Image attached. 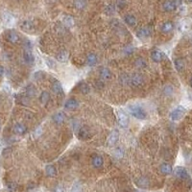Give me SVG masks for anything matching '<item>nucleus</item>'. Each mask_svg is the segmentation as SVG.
Returning a JSON list of instances; mask_svg holds the SVG:
<instances>
[{
    "instance_id": "nucleus-1",
    "label": "nucleus",
    "mask_w": 192,
    "mask_h": 192,
    "mask_svg": "<svg viewBox=\"0 0 192 192\" xmlns=\"http://www.w3.org/2000/svg\"><path fill=\"white\" fill-rule=\"evenodd\" d=\"M128 110H129V112L134 116L136 119L139 120H144L147 117V114L146 111L142 109L140 106L137 105H129L128 106Z\"/></svg>"
},
{
    "instance_id": "nucleus-2",
    "label": "nucleus",
    "mask_w": 192,
    "mask_h": 192,
    "mask_svg": "<svg viewBox=\"0 0 192 192\" xmlns=\"http://www.w3.org/2000/svg\"><path fill=\"white\" fill-rule=\"evenodd\" d=\"M23 60L27 65H33L35 62L33 52H32V44L29 41L24 42V50H23Z\"/></svg>"
},
{
    "instance_id": "nucleus-3",
    "label": "nucleus",
    "mask_w": 192,
    "mask_h": 192,
    "mask_svg": "<svg viewBox=\"0 0 192 192\" xmlns=\"http://www.w3.org/2000/svg\"><path fill=\"white\" fill-rule=\"evenodd\" d=\"M185 114V109L183 106H179L170 112V119L172 121H178L183 117Z\"/></svg>"
},
{
    "instance_id": "nucleus-4",
    "label": "nucleus",
    "mask_w": 192,
    "mask_h": 192,
    "mask_svg": "<svg viewBox=\"0 0 192 192\" xmlns=\"http://www.w3.org/2000/svg\"><path fill=\"white\" fill-rule=\"evenodd\" d=\"M117 122L121 128H126L129 124V116L124 111L119 110L117 112Z\"/></svg>"
},
{
    "instance_id": "nucleus-5",
    "label": "nucleus",
    "mask_w": 192,
    "mask_h": 192,
    "mask_svg": "<svg viewBox=\"0 0 192 192\" xmlns=\"http://www.w3.org/2000/svg\"><path fill=\"white\" fill-rule=\"evenodd\" d=\"M174 175L177 177V178H179L181 180H186L189 178L187 171H186L185 168H184V167H181V166L176 167L174 170Z\"/></svg>"
},
{
    "instance_id": "nucleus-6",
    "label": "nucleus",
    "mask_w": 192,
    "mask_h": 192,
    "mask_svg": "<svg viewBox=\"0 0 192 192\" xmlns=\"http://www.w3.org/2000/svg\"><path fill=\"white\" fill-rule=\"evenodd\" d=\"M19 27L22 31L27 32V33H32L35 29V26H34V23L31 20H23L19 23Z\"/></svg>"
},
{
    "instance_id": "nucleus-7",
    "label": "nucleus",
    "mask_w": 192,
    "mask_h": 192,
    "mask_svg": "<svg viewBox=\"0 0 192 192\" xmlns=\"http://www.w3.org/2000/svg\"><path fill=\"white\" fill-rule=\"evenodd\" d=\"M177 6H178V4L174 0H167L162 5V9L165 12H173L177 9Z\"/></svg>"
},
{
    "instance_id": "nucleus-8",
    "label": "nucleus",
    "mask_w": 192,
    "mask_h": 192,
    "mask_svg": "<svg viewBox=\"0 0 192 192\" xmlns=\"http://www.w3.org/2000/svg\"><path fill=\"white\" fill-rule=\"evenodd\" d=\"M13 131L16 135L22 136L27 132V128H26L25 125L22 124V123H17V124H14V126L13 128Z\"/></svg>"
},
{
    "instance_id": "nucleus-9",
    "label": "nucleus",
    "mask_w": 192,
    "mask_h": 192,
    "mask_svg": "<svg viewBox=\"0 0 192 192\" xmlns=\"http://www.w3.org/2000/svg\"><path fill=\"white\" fill-rule=\"evenodd\" d=\"M118 139H119V133L116 130L111 131L109 136V139H108V144H109V146H114L117 143Z\"/></svg>"
},
{
    "instance_id": "nucleus-10",
    "label": "nucleus",
    "mask_w": 192,
    "mask_h": 192,
    "mask_svg": "<svg viewBox=\"0 0 192 192\" xmlns=\"http://www.w3.org/2000/svg\"><path fill=\"white\" fill-rule=\"evenodd\" d=\"M52 90L53 92L55 93L56 95H59V96H62L63 94V88H62V84L59 82V81H54V83L52 84Z\"/></svg>"
},
{
    "instance_id": "nucleus-11",
    "label": "nucleus",
    "mask_w": 192,
    "mask_h": 192,
    "mask_svg": "<svg viewBox=\"0 0 192 192\" xmlns=\"http://www.w3.org/2000/svg\"><path fill=\"white\" fill-rule=\"evenodd\" d=\"M79 106H80L79 102L76 99H74V98L68 99L65 104V108L66 110H69V111H74V110L78 109Z\"/></svg>"
},
{
    "instance_id": "nucleus-12",
    "label": "nucleus",
    "mask_w": 192,
    "mask_h": 192,
    "mask_svg": "<svg viewBox=\"0 0 192 192\" xmlns=\"http://www.w3.org/2000/svg\"><path fill=\"white\" fill-rule=\"evenodd\" d=\"M130 81L132 82V84H133L134 86L139 87V86L142 85V84H143L144 79H143V77H142L140 74H139V73H134V74L132 75Z\"/></svg>"
},
{
    "instance_id": "nucleus-13",
    "label": "nucleus",
    "mask_w": 192,
    "mask_h": 192,
    "mask_svg": "<svg viewBox=\"0 0 192 192\" xmlns=\"http://www.w3.org/2000/svg\"><path fill=\"white\" fill-rule=\"evenodd\" d=\"M66 115L62 111L56 112V114L52 116V120L55 122L56 124H62V123L66 121Z\"/></svg>"
},
{
    "instance_id": "nucleus-14",
    "label": "nucleus",
    "mask_w": 192,
    "mask_h": 192,
    "mask_svg": "<svg viewBox=\"0 0 192 192\" xmlns=\"http://www.w3.org/2000/svg\"><path fill=\"white\" fill-rule=\"evenodd\" d=\"M7 39H8V41H10L11 43L16 44V43L19 42V36L17 35V32L11 30L7 33Z\"/></svg>"
},
{
    "instance_id": "nucleus-15",
    "label": "nucleus",
    "mask_w": 192,
    "mask_h": 192,
    "mask_svg": "<svg viewBox=\"0 0 192 192\" xmlns=\"http://www.w3.org/2000/svg\"><path fill=\"white\" fill-rule=\"evenodd\" d=\"M78 137L81 139H87L90 136V133L88 131V129H87L86 127H80L78 130Z\"/></svg>"
},
{
    "instance_id": "nucleus-16",
    "label": "nucleus",
    "mask_w": 192,
    "mask_h": 192,
    "mask_svg": "<svg viewBox=\"0 0 192 192\" xmlns=\"http://www.w3.org/2000/svg\"><path fill=\"white\" fill-rule=\"evenodd\" d=\"M2 19H3V22L6 24L7 26H12L14 23V17L13 14H11L10 13H4L2 14Z\"/></svg>"
},
{
    "instance_id": "nucleus-17",
    "label": "nucleus",
    "mask_w": 192,
    "mask_h": 192,
    "mask_svg": "<svg viewBox=\"0 0 192 192\" xmlns=\"http://www.w3.org/2000/svg\"><path fill=\"white\" fill-rule=\"evenodd\" d=\"M151 35V28L150 27H142L136 32V36L140 38H147Z\"/></svg>"
},
{
    "instance_id": "nucleus-18",
    "label": "nucleus",
    "mask_w": 192,
    "mask_h": 192,
    "mask_svg": "<svg viewBox=\"0 0 192 192\" xmlns=\"http://www.w3.org/2000/svg\"><path fill=\"white\" fill-rule=\"evenodd\" d=\"M151 59L156 62H160L162 61V59H163V54L161 53V51L155 49V50L151 52Z\"/></svg>"
},
{
    "instance_id": "nucleus-19",
    "label": "nucleus",
    "mask_w": 192,
    "mask_h": 192,
    "mask_svg": "<svg viewBox=\"0 0 192 192\" xmlns=\"http://www.w3.org/2000/svg\"><path fill=\"white\" fill-rule=\"evenodd\" d=\"M91 163H92L93 166L95 167V168H100V167H102L103 164H104V160H103V157L101 156L95 155L92 157Z\"/></svg>"
},
{
    "instance_id": "nucleus-20",
    "label": "nucleus",
    "mask_w": 192,
    "mask_h": 192,
    "mask_svg": "<svg viewBox=\"0 0 192 192\" xmlns=\"http://www.w3.org/2000/svg\"><path fill=\"white\" fill-rule=\"evenodd\" d=\"M62 21L63 23V25H65L66 27L67 28H71L74 26V18H73V17L71 16H63L62 17Z\"/></svg>"
},
{
    "instance_id": "nucleus-21",
    "label": "nucleus",
    "mask_w": 192,
    "mask_h": 192,
    "mask_svg": "<svg viewBox=\"0 0 192 192\" xmlns=\"http://www.w3.org/2000/svg\"><path fill=\"white\" fill-rule=\"evenodd\" d=\"M160 172L163 175H170L172 172H173V168H172V166L169 164V163H166V162H164V163H162L160 165Z\"/></svg>"
},
{
    "instance_id": "nucleus-22",
    "label": "nucleus",
    "mask_w": 192,
    "mask_h": 192,
    "mask_svg": "<svg viewBox=\"0 0 192 192\" xmlns=\"http://www.w3.org/2000/svg\"><path fill=\"white\" fill-rule=\"evenodd\" d=\"M98 62V59H97V56L95 55V54H88L87 57V63L90 66H95L96 63Z\"/></svg>"
},
{
    "instance_id": "nucleus-23",
    "label": "nucleus",
    "mask_w": 192,
    "mask_h": 192,
    "mask_svg": "<svg viewBox=\"0 0 192 192\" xmlns=\"http://www.w3.org/2000/svg\"><path fill=\"white\" fill-rule=\"evenodd\" d=\"M100 77L102 80H104V81H108V80H110V79L111 78V71L108 69V68H102V69L100 70Z\"/></svg>"
},
{
    "instance_id": "nucleus-24",
    "label": "nucleus",
    "mask_w": 192,
    "mask_h": 192,
    "mask_svg": "<svg viewBox=\"0 0 192 192\" xmlns=\"http://www.w3.org/2000/svg\"><path fill=\"white\" fill-rule=\"evenodd\" d=\"M124 20L129 26L135 27L136 25V18L133 14H127V16H125Z\"/></svg>"
},
{
    "instance_id": "nucleus-25",
    "label": "nucleus",
    "mask_w": 192,
    "mask_h": 192,
    "mask_svg": "<svg viewBox=\"0 0 192 192\" xmlns=\"http://www.w3.org/2000/svg\"><path fill=\"white\" fill-rule=\"evenodd\" d=\"M174 28V24L171 21H166L161 25V31L163 33H169L173 30Z\"/></svg>"
},
{
    "instance_id": "nucleus-26",
    "label": "nucleus",
    "mask_w": 192,
    "mask_h": 192,
    "mask_svg": "<svg viewBox=\"0 0 192 192\" xmlns=\"http://www.w3.org/2000/svg\"><path fill=\"white\" fill-rule=\"evenodd\" d=\"M67 59H68V56L66 51H61L56 55V60L60 62H66L67 61Z\"/></svg>"
},
{
    "instance_id": "nucleus-27",
    "label": "nucleus",
    "mask_w": 192,
    "mask_h": 192,
    "mask_svg": "<svg viewBox=\"0 0 192 192\" xmlns=\"http://www.w3.org/2000/svg\"><path fill=\"white\" fill-rule=\"evenodd\" d=\"M45 172L48 177H55L57 175V169L53 165H47L45 167Z\"/></svg>"
},
{
    "instance_id": "nucleus-28",
    "label": "nucleus",
    "mask_w": 192,
    "mask_h": 192,
    "mask_svg": "<svg viewBox=\"0 0 192 192\" xmlns=\"http://www.w3.org/2000/svg\"><path fill=\"white\" fill-rule=\"evenodd\" d=\"M49 99H50V95H49V93L47 91H42L41 97H39V102L41 103L42 105H46Z\"/></svg>"
},
{
    "instance_id": "nucleus-29",
    "label": "nucleus",
    "mask_w": 192,
    "mask_h": 192,
    "mask_svg": "<svg viewBox=\"0 0 192 192\" xmlns=\"http://www.w3.org/2000/svg\"><path fill=\"white\" fill-rule=\"evenodd\" d=\"M79 88H80V91L83 93V94H87L90 90V87H88V85L86 83H81L80 86H79Z\"/></svg>"
},
{
    "instance_id": "nucleus-30",
    "label": "nucleus",
    "mask_w": 192,
    "mask_h": 192,
    "mask_svg": "<svg viewBox=\"0 0 192 192\" xmlns=\"http://www.w3.org/2000/svg\"><path fill=\"white\" fill-rule=\"evenodd\" d=\"M174 63H175V66H176L177 70H178V71H181L184 69V61L181 60V59H176Z\"/></svg>"
},
{
    "instance_id": "nucleus-31",
    "label": "nucleus",
    "mask_w": 192,
    "mask_h": 192,
    "mask_svg": "<svg viewBox=\"0 0 192 192\" xmlns=\"http://www.w3.org/2000/svg\"><path fill=\"white\" fill-rule=\"evenodd\" d=\"M26 94H27V96H29V97L35 96V95H36V88H35V87H34L33 85L28 86V87H26Z\"/></svg>"
},
{
    "instance_id": "nucleus-32",
    "label": "nucleus",
    "mask_w": 192,
    "mask_h": 192,
    "mask_svg": "<svg viewBox=\"0 0 192 192\" xmlns=\"http://www.w3.org/2000/svg\"><path fill=\"white\" fill-rule=\"evenodd\" d=\"M86 6V1L85 0H75V7L79 10L84 9Z\"/></svg>"
},
{
    "instance_id": "nucleus-33",
    "label": "nucleus",
    "mask_w": 192,
    "mask_h": 192,
    "mask_svg": "<svg viewBox=\"0 0 192 192\" xmlns=\"http://www.w3.org/2000/svg\"><path fill=\"white\" fill-rule=\"evenodd\" d=\"M136 65L137 67H145L146 66V62L142 58H139L136 62Z\"/></svg>"
},
{
    "instance_id": "nucleus-34",
    "label": "nucleus",
    "mask_w": 192,
    "mask_h": 192,
    "mask_svg": "<svg viewBox=\"0 0 192 192\" xmlns=\"http://www.w3.org/2000/svg\"><path fill=\"white\" fill-rule=\"evenodd\" d=\"M137 184H139V186H142V187H145V186H147L149 184V181L145 178H141L139 181H137Z\"/></svg>"
},
{
    "instance_id": "nucleus-35",
    "label": "nucleus",
    "mask_w": 192,
    "mask_h": 192,
    "mask_svg": "<svg viewBox=\"0 0 192 192\" xmlns=\"http://www.w3.org/2000/svg\"><path fill=\"white\" fill-rule=\"evenodd\" d=\"M7 187L8 189L11 191V192H14V191H16L17 190V185L16 183H14V181H11V183H9L7 184Z\"/></svg>"
},
{
    "instance_id": "nucleus-36",
    "label": "nucleus",
    "mask_w": 192,
    "mask_h": 192,
    "mask_svg": "<svg viewBox=\"0 0 192 192\" xmlns=\"http://www.w3.org/2000/svg\"><path fill=\"white\" fill-rule=\"evenodd\" d=\"M180 27H181V31H185V30H188L190 25H189V24H187V22L184 20V21H183V22L180 24Z\"/></svg>"
},
{
    "instance_id": "nucleus-37",
    "label": "nucleus",
    "mask_w": 192,
    "mask_h": 192,
    "mask_svg": "<svg viewBox=\"0 0 192 192\" xmlns=\"http://www.w3.org/2000/svg\"><path fill=\"white\" fill-rule=\"evenodd\" d=\"M123 151H122V149L121 148H116L115 150H114V156L116 157H118V159H121V157H123Z\"/></svg>"
},
{
    "instance_id": "nucleus-38",
    "label": "nucleus",
    "mask_w": 192,
    "mask_h": 192,
    "mask_svg": "<svg viewBox=\"0 0 192 192\" xmlns=\"http://www.w3.org/2000/svg\"><path fill=\"white\" fill-rule=\"evenodd\" d=\"M116 6L120 9L124 8L126 6V1L125 0H116Z\"/></svg>"
},
{
    "instance_id": "nucleus-39",
    "label": "nucleus",
    "mask_w": 192,
    "mask_h": 192,
    "mask_svg": "<svg viewBox=\"0 0 192 192\" xmlns=\"http://www.w3.org/2000/svg\"><path fill=\"white\" fill-rule=\"evenodd\" d=\"M41 133H42V129H41V127H38V129L35 131V134H34V136H35V137H38L41 135Z\"/></svg>"
},
{
    "instance_id": "nucleus-40",
    "label": "nucleus",
    "mask_w": 192,
    "mask_h": 192,
    "mask_svg": "<svg viewBox=\"0 0 192 192\" xmlns=\"http://www.w3.org/2000/svg\"><path fill=\"white\" fill-rule=\"evenodd\" d=\"M46 65L50 68H53L54 67V62L52 60H50V59H46Z\"/></svg>"
},
{
    "instance_id": "nucleus-41",
    "label": "nucleus",
    "mask_w": 192,
    "mask_h": 192,
    "mask_svg": "<svg viewBox=\"0 0 192 192\" xmlns=\"http://www.w3.org/2000/svg\"><path fill=\"white\" fill-rule=\"evenodd\" d=\"M25 116H26V118H27L28 120H32L33 118H34L33 114H31L30 111H26V112H25Z\"/></svg>"
},
{
    "instance_id": "nucleus-42",
    "label": "nucleus",
    "mask_w": 192,
    "mask_h": 192,
    "mask_svg": "<svg viewBox=\"0 0 192 192\" xmlns=\"http://www.w3.org/2000/svg\"><path fill=\"white\" fill-rule=\"evenodd\" d=\"M55 192H65V188L62 185H58L55 188Z\"/></svg>"
},
{
    "instance_id": "nucleus-43",
    "label": "nucleus",
    "mask_w": 192,
    "mask_h": 192,
    "mask_svg": "<svg viewBox=\"0 0 192 192\" xmlns=\"http://www.w3.org/2000/svg\"><path fill=\"white\" fill-rule=\"evenodd\" d=\"M39 76H43V72H41V71H38V72H36L35 73V78L37 79V80H39V79H41V78H39Z\"/></svg>"
},
{
    "instance_id": "nucleus-44",
    "label": "nucleus",
    "mask_w": 192,
    "mask_h": 192,
    "mask_svg": "<svg viewBox=\"0 0 192 192\" xmlns=\"http://www.w3.org/2000/svg\"><path fill=\"white\" fill-rule=\"evenodd\" d=\"M71 192H79V185L78 184H74Z\"/></svg>"
},
{
    "instance_id": "nucleus-45",
    "label": "nucleus",
    "mask_w": 192,
    "mask_h": 192,
    "mask_svg": "<svg viewBox=\"0 0 192 192\" xmlns=\"http://www.w3.org/2000/svg\"><path fill=\"white\" fill-rule=\"evenodd\" d=\"M4 73H5V69H4V67L2 66H0V77H2L4 75Z\"/></svg>"
},
{
    "instance_id": "nucleus-46",
    "label": "nucleus",
    "mask_w": 192,
    "mask_h": 192,
    "mask_svg": "<svg viewBox=\"0 0 192 192\" xmlns=\"http://www.w3.org/2000/svg\"><path fill=\"white\" fill-rule=\"evenodd\" d=\"M190 86L192 87V77H191V79H190Z\"/></svg>"
},
{
    "instance_id": "nucleus-47",
    "label": "nucleus",
    "mask_w": 192,
    "mask_h": 192,
    "mask_svg": "<svg viewBox=\"0 0 192 192\" xmlns=\"http://www.w3.org/2000/svg\"><path fill=\"white\" fill-rule=\"evenodd\" d=\"M188 2H190V3H192V0H187Z\"/></svg>"
}]
</instances>
